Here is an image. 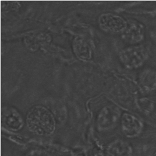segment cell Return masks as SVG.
I'll return each instance as SVG.
<instances>
[{"label": "cell", "mask_w": 156, "mask_h": 156, "mask_svg": "<svg viewBox=\"0 0 156 156\" xmlns=\"http://www.w3.org/2000/svg\"><path fill=\"white\" fill-rule=\"evenodd\" d=\"M155 156H156V153H155Z\"/></svg>", "instance_id": "obj_14"}, {"label": "cell", "mask_w": 156, "mask_h": 156, "mask_svg": "<svg viewBox=\"0 0 156 156\" xmlns=\"http://www.w3.org/2000/svg\"><path fill=\"white\" fill-rule=\"evenodd\" d=\"M139 84L143 92L147 94L156 90V69L153 68L144 69L139 76Z\"/></svg>", "instance_id": "obj_8"}, {"label": "cell", "mask_w": 156, "mask_h": 156, "mask_svg": "<svg viewBox=\"0 0 156 156\" xmlns=\"http://www.w3.org/2000/svg\"><path fill=\"white\" fill-rule=\"evenodd\" d=\"M90 156H105L103 155V153H101V152L99 151H95L93 152L92 153L90 154Z\"/></svg>", "instance_id": "obj_13"}, {"label": "cell", "mask_w": 156, "mask_h": 156, "mask_svg": "<svg viewBox=\"0 0 156 156\" xmlns=\"http://www.w3.org/2000/svg\"><path fill=\"white\" fill-rule=\"evenodd\" d=\"M2 125L13 131H18L24 125V119L19 111L12 107H4L1 111Z\"/></svg>", "instance_id": "obj_7"}, {"label": "cell", "mask_w": 156, "mask_h": 156, "mask_svg": "<svg viewBox=\"0 0 156 156\" xmlns=\"http://www.w3.org/2000/svg\"><path fill=\"white\" fill-rule=\"evenodd\" d=\"M51 41V37L46 34H38L29 37L25 40V43L30 51H37L40 45L48 43Z\"/></svg>", "instance_id": "obj_11"}, {"label": "cell", "mask_w": 156, "mask_h": 156, "mask_svg": "<svg viewBox=\"0 0 156 156\" xmlns=\"http://www.w3.org/2000/svg\"><path fill=\"white\" fill-rule=\"evenodd\" d=\"M150 55V48L144 44L131 45L122 49L119 57L122 64L128 69L134 70L142 67Z\"/></svg>", "instance_id": "obj_2"}, {"label": "cell", "mask_w": 156, "mask_h": 156, "mask_svg": "<svg viewBox=\"0 0 156 156\" xmlns=\"http://www.w3.org/2000/svg\"><path fill=\"white\" fill-rule=\"evenodd\" d=\"M122 113L115 105L105 106L100 111L97 119V128L100 132H107L114 129L120 121Z\"/></svg>", "instance_id": "obj_3"}, {"label": "cell", "mask_w": 156, "mask_h": 156, "mask_svg": "<svg viewBox=\"0 0 156 156\" xmlns=\"http://www.w3.org/2000/svg\"><path fill=\"white\" fill-rule=\"evenodd\" d=\"M74 53L78 59L87 61L92 58V51L88 43L83 38L76 37L73 42Z\"/></svg>", "instance_id": "obj_10"}, {"label": "cell", "mask_w": 156, "mask_h": 156, "mask_svg": "<svg viewBox=\"0 0 156 156\" xmlns=\"http://www.w3.org/2000/svg\"><path fill=\"white\" fill-rule=\"evenodd\" d=\"M98 23L104 32L122 34L125 30L128 21L121 16L112 13H105L100 15Z\"/></svg>", "instance_id": "obj_4"}, {"label": "cell", "mask_w": 156, "mask_h": 156, "mask_svg": "<svg viewBox=\"0 0 156 156\" xmlns=\"http://www.w3.org/2000/svg\"><path fill=\"white\" fill-rule=\"evenodd\" d=\"M120 125L123 134L129 139L139 137L144 128L143 122L139 117L128 112L122 114Z\"/></svg>", "instance_id": "obj_6"}, {"label": "cell", "mask_w": 156, "mask_h": 156, "mask_svg": "<svg viewBox=\"0 0 156 156\" xmlns=\"http://www.w3.org/2000/svg\"><path fill=\"white\" fill-rule=\"evenodd\" d=\"M25 156H51V155L43 149L35 148L30 150Z\"/></svg>", "instance_id": "obj_12"}, {"label": "cell", "mask_w": 156, "mask_h": 156, "mask_svg": "<svg viewBox=\"0 0 156 156\" xmlns=\"http://www.w3.org/2000/svg\"><path fill=\"white\" fill-rule=\"evenodd\" d=\"M106 153L109 156H133V149L127 141L117 139L109 144Z\"/></svg>", "instance_id": "obj_9"}, {"label": "cell", "mask_w": 156, "mask_h": 156, "mask_svg": "<svg viewBox=\"0 0 156 156\" xmlns=\"http://www.w3.org/2000/svg\"><path fill=\"white\" fill-rule=\"evenodd\" d=\"M26 122L28 129L40 136H50L56 129L54 115L43 106L32 107L27 112Z\"/></svg>", "instance_id": "obj_1"}, {"label": "cell", "mask_w": 156, "mask_h": 156, "mask_svg": "<svg viewBox=\"0 0 156 156\" xmlns=\"http://www.w3.org/2000/svg\"><path fill=\"white\" fill-rule=\"evenodd\" d=\"M127 21V27L121 34L122 38L131 46L141 44L145 38V26L136 20L130 19Z\"/></svg>", "instance_id": "obj_5"}]
</instances>
